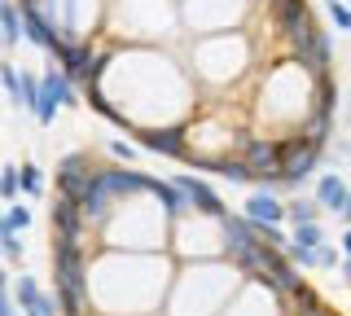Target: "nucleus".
<instances>
[{"label": "nucleus", "mask_w": 351, "mask_h": 316, "mask_svg": "<svg viewBox=\"0 0 351 316\" xmlns=\"http://www.w3.org/2000/svg\"><path fill=\"white\" fill-rule=\"evenodd\" d=\"M53 281H58V308L62 316H88V268H84V246L71 237H53Z\"/></svg>", "instance_id": "f257e3e1"}, {"label": "nucleus", "mask_w": 351, "mask_h": 316, "mask_svg": "<svg viewBox=\"0 0 351 316\" xmlns=\"http://www.w3.org/2000/svg\"><path fill=\"white\" fill-rule=\"evenodd\" d=\"M277 154H281V171H277V180L285 184V189H299V184L316 171V162H321L325 154V141H316V136H290V141H277Z\"/></svg>", "instance_id": "f03ea898"}, {"label": "nucleus", "mask_w": 351, "mask_h": 316, "mask_svg": "<svg viewBox=\"0 0 351 316\" xmlns=\"http://www.w3.org/2000/svg\"><path fill=\"white\" fill-rule=\"evenodd\" d=\"M219 228H224V246H228V259L246 272V277H255L259 272V242L250 237V228L241 215H219Z\"/></svg>", "instance_id": "7ed1b4c3"}, {"label": "nucleus", "mask_w": 351, "mask_h": 316, "mask_svg": "<svg viewBox=\"0 0 351 316\" xmlns=\"http://www.w3.org/2000/svg\"><path fill=\"white\" fill-rule=\"evenodd\" d=\"M272 23H277V36L294 49L316 27V14H312L307 0H272Z\"/></svg>", "instance_id": "20e7f679"}, {"label": "nucleus", "mask_w": 351, "mask_h": 316, "mask_svg": "<svg viewBox=\"0 0 351 316\" xmlns=\"http://www.w3.org/2000/svg\"><path fill=\"white\" fill-rule=\"evenodd\" d=\"M241 162L250 167V176L255 180H277L281 171V154H277V141H263V136H246L241 141Z\"/></svg>", "instance_id": "39448f33"}, {"label": "nucleus", "mask_w": 351, "mask_h": 316, "mask_svg": "<svg viewBox=\"0 0 351 316\" xmlns=\"http://www.w3.org/2000/svg\"><path fill=\"white\" fill-rule=\"evenodd\" d=\"M88 176H93V162H88V154H66V158L58 162V193H62V198H75V202H80Z\"/></svg>", "instance_id": "423d86ee"}, {"label": "nucleus", "mask_w": 351, "mask_h": 316, "mask_svg": "<svg viewBox=\"0 0 351 316\" xmlns=\"http://www.w3.org/2000/svg\"><path fill=\"white\" fill-rule=\"evenodd\" d=\"M171 184H180V189H184V198L193 202V211H206V215H215V220H219V215H228V211H224V198H219V193H215L206 180H197V176H176Z\"/></svg>", "instance_id": "0eeeda50"}, {"label": "nucleus", "mask_w": 351, "mask_h": 316, "mask_svg": "<svg viewBox=\"0 0 351 316\" xmlns=\"http://www.w3.org/2000/svg\"><path fill=\"white\" fill-rule=\"evenodd\" d=\"M18 14H22V36H27L31 45H40V49H49V53L62 45V36H58V31H53L49 23H44L40 14H36V5H31V0H22Z\"/></svg>", "instance_id": "6e6552de"}, {"label": "nucleus", "mask_w": 351, "mask_h": 316, "mask_svg": "<svg viewBox=\"0 0 351 316\" xmlns=\"http://www.w3.org/2000/svg\"><path fill=\"white\" fill-rule=\"evenodd\" d=\"M141 145L154 149V154H167V158H184L189 145H184V127H158V132H141Z\"/></svg>", "instance_id": "1a4fd4ad"}, {"label": "nucleus", "mask_w": 351, "mask_h": 316, "mask_svg": "<svg viewBox=\"0 0 351 316\" xmlns=\"http://www.w3.org/2000/svg\"><path fill=\"white\" fill-rule=\"evenodd\" d=\"M53 58L62 62V75L66 80H80L84 84V71H88V58H93V53H88V45H80V40H62L58 49H53Z\"/></svg>", "instance_id": "9d476101"}, {"label": "nucleus", "mask_w": 351, "mask_h": 316, "mask_svg": "<svg viewBox=\"0 0 351 316\" xmlns=\"http://www.w3.org/2000/svg\"><path fill=\"white\" fill-rule=\"evenodd\" d=\"M80 224H84L80 202L58 193V206H53V237H71V242H80Z\"/></svg>", "instance_id": "9b49d317"}, {"label": "nucleus", "mask_w": 351, "mask_h": 316, "mask_svg": "<svg viewBox=\"0 0 351 316\" xmlns=\"http://www.w3.org/2000/svg\"><path fill=\"white\" fill-rule=\"evenodd\" d=\"M241 215H246V220H263V224H281L285 206H281L277 193H250L246 206H241Z\"/></svg>", "instance_id": "f8f14e48"}, {"label": "nucleus", "mask_w": 351, "mask_h": 316, "mask_svg": "<svg viewBox=\"0 0 351 316\" xmlns=\"http://www.w3.org/2000/svg\"><path fill=\"white\" fill-rule=\"evenodd\" d=\"M343 198H347L343 176H321V180H316V206H321V211H338Z\"/></svg>", "instance_id": "ddd939ff"}, {"label": "nucleus", "mask_w": 351, "mask_h": 316, "mask_svg": "<svg viewBox=\"0 0 351 316\" xmlns=\"http://www.w3.org/2000/svg\"><path fill=\"white\" fill-rule=\"evenodd\" d=\"M40 88H44V93H49V97H53V101H58V106H75V101H80V97H75V84H71V80H66V75H62V71H44V80H40Z\"/></svg>", "instance_id": "4468645a"}, {"label": "nucleus", "mask_w": 351, "mask_h": 316, "mask_svg": "<svg viewBox=\"0 0 351 316\" xmlns=\"http://www.w3.org/2000/svg\"><path fill=\"white\" fill-rule=\"evenodd\" d=\"M334 101H338L334 75H316V101H312V114H325V119H334Z\"/></svg>", "instance_id": "2eb2a0df"}, {"label": "nucleus", "mask_w": 351, "mask_h": 316, "mask_svg": "<svg viewBox=\"0 0 351 316\" xmlns=\"http://www.w3.org/2000/svg\"><path fill=\"white\" fill-rule=\"evenodd\" d=\"M0 31H5V36H0L5 45H18L22 40V14L9 5V0H0Z\"/></svg>", "instance_id": "dca6fc26"}, {"label": "nucleus", "mask_w": 351, "mask_h": 316, "mask_svg": "<svg viewBox=\"0 0 351 316\" xmlns=\"http://www.w3.org/2000/svg\"><path fill=\"white\" fill-rule=\"evenodd\" d=\"M27 110L36 114V123H40V127H49V123H53V114H58V101H53V97L40 88L36 97H31V106H27Z\"/></svg>", "instance_id": "f3484780"}, {"label": "nucleus", "mask_w": 351, "mask_h": 316, "mask_svg": "<svg viewBox=\"0 0 351 316\" xmlns=\"http://www.w3.org/2000/svg\"><path fill=\"white\" fill-rule=\"evenodd\" d=\"M44 189V171L36 162H22L18 167V193H40Z\"/></svg>", "instance_id": "a211bd4d"}, {"label": "nucleus", "mask_w": 351, "mask_h": 316, "mask_svg": "<svg viewBox=\"0 0 351 316\" xmlns=\"http://www.w3.org/2000/svg\"><path fill=\"white\" fill-rule=\"evenodd\" d=\"M285 215H290V224H312L321 215V206H316V198H299V202L285 206Z\"/></svg>", "instance_id": "6ab92c4d"}, {"label": "nucleus", "mask_w": 351, "mask_h": 316, "mask_svg": "<svg viewBox=\"0 0 351 316\" xmlns=\"http://www.w3.org/2000/svg\"><path fill=\"white\" fill-rule=\"evenodd\" d=\"M215 171H219V176H228V180H237V184L255 180V176H250V167H246L241 158H215Z\"/></svg>", "instance_id": "aec40b11"}, {"label": "nucleus", "mask_w": 351, "mask_h": 316, "mask_svg": "<svg viewBox=\"0 0 351 316\" xmlns=\"http://www.w3.org/2000/svg\"><path fill=\"white\" fill-rule=\"evenodd\" d=\"M338 264H343V250L338 246H329V242L316 246V268H338Z\"/></svg>", "instance_id": "412c9836"}, {"label": "nucleus", "mask_w": 351, "mask_h": 316, "mask_svg": "<svg viewBox=\"0 0 351 316\" xmlns=\"http://www.w3.org/2000/svg\"><path fill=\"white\" fill-rule=\"evenodd\" d=\"M325 9H329V18H334L338 31H351V9L343 5V0H325Z\"/></svg>", "instance_id": "4be33fe9"}, {"label": "nucleus", "mask_w": 351, "mask_h": 316, "mask_svg": "<svg viewBox=\"0 0 351 316\" xmlns=\"http://www.w3.org/2000/svg\"><path fill=\"white\" fill-rule=\"evenodd\" d=\"M5 220H9V228H14V233H22V228L31 224V211H27V206H9Z\"/></svg>", "instance_id": "5701e85b"}, {"label": "nucleus", "mask_w": 351, "mask_h": 316, "mask_svg": "<svg viewBox=\"0 0 351 316\" xmlns=\"http://www.w3.org/2000/svg\"><path fill=\"white\" fill-rule=\"evenodd\" d=\"M18 193V167H5L0 171V198H14Z\"/></svg>", "instance_id": "b1692460"}, {"label": "nucleus", "mask_w": 351, "mask_h": 316, "mask_svg": "<svg viewBox=\"0 0 351 316\" xmlns=\"http://www.w3.org/2000/svg\"><path fill=\"white\" fill-rule=\"evenodd\" d=\"M0 246H5V255H9V259H22V237H18V233L0 237Z\"/></svg>", "instance_id": "393cba45"}, {"label": "nucleus", "mask_w": 351, "mask_h": 316, "mask_svg": "<svg viewBox=\"0 0 351 316\" xmlns=\"http://www.w3.org/2000/svg\"><path fill=\"white\" fill-rule=\"evenodd\" d=\"M0 80H5V88L18 97V66H0ZM18 101H22V97H18Z\"/></svg>", "instance_id": "a878e982"}, {"label": "nucleus", "mask_w": 351, "mask_h": 316, "mask_svg": "<svg viewBox=\"0 0 351 316\" xmlns=\"http://www.w3.org/2000/svg\"><path fill=\"white\" fill-rule=\"evenodd\" d=\"M110 149H114V158H132V145H128V141H110Z\"/></svg>", "instance_id": "bb28decb"}, {"label": "nucleus", "mask_w": 351, "mask_h": 316, "mask_svg": "<svg viewBox=\"0 0 351 316\" xmlns=\"http://www.w3.org/2000/svg\"><path fill=\"white\" fill-rule=\"evenodd\" d=\"M338 215H343V220L351 224V189H347V198H343V206H338Z\"/></svg>", "instance_id": "cd10ccee"}, {"label": "nucleus", "mask_w": 351, "mask_h": 316, "mask_svg": "<svg viewBox=\"0 0 351 316\" xmlns=\"http://www.w3.org/2000/svg\"><path fill=\"white\" fill-rule=\"evenodd\" d=\"M338 250H343V255L351 259V224H347V233H343V242H338Z\"/></svg>", "instance_id": "c85d7f7f"}, {"label": "nucleus", "mask_w": 351, "mask_h": 316, "mask_svg": "<svg viewBox=\"0 0 351 316\" xmlns=\"http://www.w3.org/2000/svg\"><path fill=\"white\" fill-rule=\"evenodd\" d=\"M0 316H14V303H9V294H0Z\"/></svg>", "instance_id": "c756f323"}, {"label": "nucleus", "mask_w": 351, "mask_h": 316, "mask_svg": "<svg viewBox=\"0 0 351 316\" xmlns=\"http://www.w3.org/2000/svg\"><path fill=\"white\" fill-rule=\"evenodd\" d=\"M299 316H334V312H329L325 303H321V308H312V312H299Z\"/></svg>", "instance_id": "7c9ffc66"}, {"label": "nucleus", "mask_w": 351, "mask_h": 316, "mask_svg": "<svg viewBox=\"0 0 351 316\" xmlns=\"http://www.w3.org/2000/svg\"><path fill=\"white\" fill-rule=\"evenodd\" d=\"M343 281L351 286V259H347V255H343Z\"/></svg>", "instance_id": "2f4dec72"}, {"label": "nucleus", "mask_w": 351, "mask_h": 316, "mask_svg": "<svg viewBox=\"0 0 351 316\" xmlns=\"http://www.w3.org/2000/svg\"><path fill=\"white\" fill-rule=\"evenodd\" d=\"M9 233H14V228H9V220H5V215H0V237H9Z\"/></svg>", "instance_id": "473e14b6"}, {"label": "nucleus", "mask_w": 351, "mask_h": 316, "mask_svg": "<svg viewBox=\"0 0 351 316\" xmlns=\"http://www.w3.org/2000/svg\"><path fill=\"white\" fill-rule=\"evenodd\" d=\"M5 281H9V277H5V268H0V294H5Z\"/></svg>", "instance_id": "72a5a7b5"}, {"label": "nucleus", "mask_w": 351, "mask_h": 316, "mask_svg": "<svg viewBox=\"0 0 351 316\" xmlns=\"http://www.w3.org/2000/svg\"><path fill=\"white\" fill-rule=\"evenodd\" d=\"M14 316H27V312H14Z\"/></svg>", "instance_id": "f704fd0d"}]
</instances>
